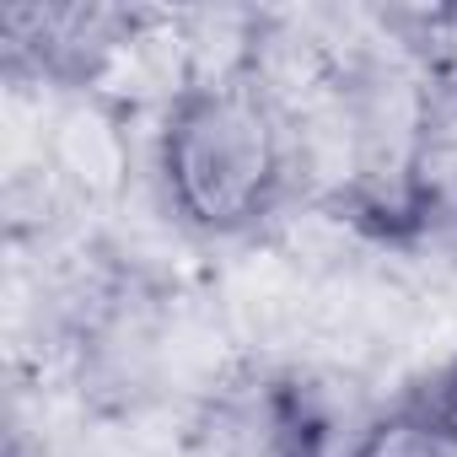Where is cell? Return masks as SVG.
I'll use <instances>...</instances> for the list:
<instances>
[{
  "mask_svg": "<svg viewBox=\"0 0 457 457\" xmlns=\"http://www.w3.org/2000/svg\"><path fill=\"white\" fill-rule=\"evenodd\" d=\"M156 172L172 215L199 237H243L275 215L291 183V129L275 97L248 81H199L162 119Z\"/></svg>",
  "mask_w": 457,
  "mask_h": 457,
  "instance_id": "6da1fadb",
  "label": "cell"
},
{
  "mask_svg": "<svg viewBox=\"0 0 457 457\" xmlns=\"http://www.w3.org/2000/svg\"><path fill=\"white\" fill-rule=\"evenodd\" d=\"M345 457H457V430L425 398H414V403L371 420Z\"/></svg>",
  "mask_w": 457,
  "mask_h": 457,
  "instance_id": "7a4b0ae2",
  "label": "cell"
},
{
  "mask_svg": "<svg viewBox=\"0 0 457 457\" xmlns=\"http://www.w3.org/2000/svg\"><path fill=\"white\" fill-rule=\"evenodd\" d=\"M420 398H425V403H430V409L452 425V430H457V355H452V366H446V371H441V377L420 393Z\"/></svg>",
  "mask_w": 457,
  "mask_h": 457,
  "instance_id": "3957f363",
  "label": "cell"
}]
</instances>
